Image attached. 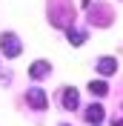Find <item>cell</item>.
<instances>
[{
  "label": "cell",
  "mask_w": 123,
  "mask_h": 126,
  "mask_svg": "<svg viewBox=\"0 0 123 126\" xmlns=\"http://www.w3.org/2000/svg\"><path fill=\"white\" fill-rule=\"evenodd\" d=\"M112 126H123V120H115V123H112Z\"/></svg>",
  "instance_id": "cell-9"
},
{
  "label": "cell",
  "mask_w": 123,
  "mask_h": 126,
  "mask_svg": "<svg viewBox=\"0 0 123 126\" xmlns=\"http://www.w3.org/2000/svg\"><path fill=\"white\" fill-rule=\"evenodd\" d=\"M0 49H3V55H6V57H17L20 52H23V43H20L17 34L3 32V34H0Z\"/></svg>",
  "instance_id": "cell-1"
},
{
  "label": "cell",
  "mask_w": 123,
  "mask_h": 126,
  "mask_svg": "<svg viewBox=\"0 0 123 126\" xmlns=\"http://www.w3.org/2000/svg\"><path fill=\"white\" fill-rule=\"evenodd\" d=\"M66 37H69L72 46H83L89 34H86V32H80V29H72V26H69V29H66Z\"/></svg>",
  "instance_id": "cell-7"
},
{
  "label": "cell",
  "mask_w": 123,
  "mask_h": 126,
  "mask_svg": "<svg viewBox=\"0 0 123 126\" xmlns=\"http://www.w3.org/2000/svg\"><path fill=\"white\" fill-rule=\"evenodd\" d=\"M49 72H52V63H49V60H34L31 69H29V78L31 80H43Z\"/></svg>",
  "instance_id": "cell-3"
},
{
  "label": "cell",
  "mask_w": 123,
  "mask_h": 126,
  "mask_svg": "<svg viewBox=\"0 0 123 126\" xmlns=\"http://www.w3.org/2000/svg\"><path fill=\"white\" fill-rule=\"evenodd\" d=\"M89 92H92V97H106L109 94L106 80H92V83H89Z\"/></svg>",
  "instance_id": "cell-8"
},
{
  "label": "cell",
  "mask_w": 123,
  "mask_h": 126,
  "mask_svg": "<svg viewBox=\"0 0 123 126\" xmlns=\"http://www.w3.org/2000/svg\"><path fill=\"white\" fill-rule=\"evenodd\" d=\"M103 118H106V112H103V106H100V103H92V106H86V123L97 126V123H103Z\"/></svg>",
  "instance_id": "cell-4"
},
{
  "label": "cell",
  "mask_w": 123,
  "mask_h": 126,
  "mask_svg": "<svg viewBox=\"0 0 123 126\" xmlns=\"http://www.w3.org/2000/svg\"><path fill=\"white\" fill-rule=\"evenodd\" d=\"M26 103H29L31 109H37V112H43L49 106V94L43 92V89L40 86H34V89H29V92H26Z\"/></svg>",
  "instance_id": "cell-2"
},
{
  "label": "cell",
  "mask_w": 123,
  "mask_h": 126,
  "mask_svg": "<svg viewBox=\"0 0 123 126\" xmlns=\"http://www.w3.org/2000/svg\"><path fill=\"white\" fill-rule=\"evenodd\" d=\"M97 72L103 75V78L115 75V72H117V60H115V57H100V60H97Z\"/></svg>",
  "instance_id": "cell-6"
},
{
  "label": "cell",
  "mask_w": 123,
  "mask_h": 126,
  "mask_svg": "<svg viewBox=\"0 0 123 126\" xmlns=\"http://www.w3.org/2000/svg\"><path fill=\"white\" fill-rule=\"evenodd\" d=\"M77 106H80V94H77V89H75V86H69V89H63V109H69V112H75Z\"/></svg>",
  "instance_id": "cell-5"
}]
</instances>
